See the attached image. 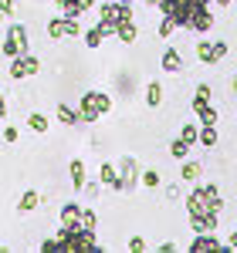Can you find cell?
<instances>
[{
  "label": "cell",
  "mask_w": 237,
  "mask_h": 253,
  "mask_svg": "<svg viewBox=\"0 0 237 253\" xmlns=\"http://www.w3.org/2000/svg\"><path fill=\"white\" fill-rule=\"evenodd\" d=\"M136 186H142V172H139V162L132 156H122L118 159V189L132 193Z\"/></svg>",
  "instance_id": "4"
},
{
  "label": "cell",
  "mask_w": 237,
  "mask_h": 253,
  "mask_svg": "<svg viewBox=\"0 0 237 253\" xmlns=\"http://www.w3.org/2000/svg\"><path fill=\"white\" fill-rule=\"evenodd\" d=\"M163 71H166V75H179V71H183V58H179L177 47H166V51H163Z\"/></svg>",
  "instance_id": "10"
},
{
  "label": "cell",
  "mask_w": 237,
  "mask_h": 253,
  "mask_svg": "<svg viewBox=\"0 0 237 253\" xmlns=\"http://www.w3.org/2000/svg\"><path fill=\"white\" fill-rule=\"evenodd\" d=\"M109 108H112V98L105 95V91H85V95H81V105H78V125L99 122Z\"/></svg>",
  "instance_id": "3"
},
{
  "label": "cell",
  "mask_w": 237,
  "mask_h": 253,
  "mask_svg": "<svg viewBox=\"0 0 237 253\" xmlns=\"http://www.w3.org/2000/svg\"><path fill=\"white\" fill-rule=\"evenodd\" d=\"M197 58L203 64H214V44H197Z\"/></svg>",
  "instance_id": "26"
},
{
  "label": "cell",
  "mask_w": 237,
  "mask_h": 253,
  "mask_svg": "<svg viewBox=\"0 0 237 253\" xmlns=\"http://www.w3.org/2000/svg\"><path fill=\"white\" fill-rule=\"evenodd\" d=\"M3 142H17V128H14V125L3 128Z\"/></svg>",
  "instance_id": "33"
},
{
  "label": "cell",
  "mask_w": 237,
  "mask_h": 253,
  "mask_svg": "<svg viewBox=\"0 0 237 253\" xmlns=\"http://www.w3.org/2000/svg\"><path fill=\"white\" fill-rule=\"evenodd\" d=\"M170 156L177 159V162H183V159L190 156V142H183V138H173V142H170Z\"/></svg>",
  "instance_id": "20"
},
{
  "label": "cell",
  "mask_w": 237,
  "mask_h": 253,
  "mask_svg": "<svg viewBox=\"0 0 237 253\" xmlns=\"http://www.w3.org/2000/svg\"><path fill=\"white\" fill-rule=\"evenodd\" d=\"M58 122L61 125H78V112H71L68 105H58Z\"/></svg>",
  "instance_id": "23"
},
{
  "label": "cell",
  "mask_w": 237,
  "mask_h": 253,
  "mask_svg": "<svg viewBox=\"0 0 237 253\" xmlns=\"http://www.w3.org/2000/svg\"><path fill=\"white\" fill-rule=\"evenodd\" d=\"M200 193L207 196V199H210V206H214V210H217V213H220V206H224V199H220L217 186H214V182H210V186H200Z\"/></svg>",
  "instance_id": "22"
},
{
  "label": "cell",
  "mask_w": 237,
  "mask_h": 253,
  "mask_svg": "<svg viewBox=\"0 0 237 253\" xmlns=\"http://www.w3.org/2000/svg\"><path fill=\"white\" fill-rule=\"evenodd\" d=\"M78 219H81V206L78 203L61 206V226H78Z\"/></svg>",
  "instance_id": "12"
},
{
  "label": "cell",
  "mask_w": 237,
  "mask_h": 253,
  "mask_svg": "<svg viewBox=\"0 0 237 253\" xmlns=\"http://www.w3.org/2000/svg\"><path fill=\"white\" fill-rule=\"evenodd\" d=\"M220 243H217V236L214 233H200L197 240H193V243H190V250L193 253H203V250H217Z\"/></svg>",
  "instance_id": "15"
},
{
  "label": "cell",
  "mask_w": 237,
  "mask_h": 253,
  "mask_svg": "<svg viewBox=\"0 0 237 253\" xmlns=\"http://www.w3.org/2000/svg\"><path fill=\"white\" fill-rule=\"evenodd\" d=\"M122 3H132V0H122Z\"/></svg>",
  "instance_id": "40"
},
{
  "label": "cell",
  "mask_w": 237,
  "mask_h": 253,
  "mask_svg": "<svg viewBox=\"0 0 237 253\" xmlns=\"http://www.w3.org/2000/svg\"><path fill=\"white\" fill-rule=\"evenodd\" d=\"M7 115V101H3V91H0V118Z\"/></svg>",
  "instance_id": "36"
},
{
  "label": "cell",
  "mask_w": 237,
  "mask_h": 253,
  "mask_svg": "<svg viewBox=\"0 0 237 253\" xmlns=\"http://www.w3.org/2000/svg\"><path fill=\"white\" fill-rule=\"evenodd\" d=\"M48 38H55V41L68 38V17H64V14H61V17H51V20H48Z\"/></svg>",
  "instance_id": "11"
},
{
  "label": "cell",
  "mask_w": 237,
  "mask_h": 253,
  "mask_svg": "<svg viewBox=\"0 0 237 253\" xmlns=\"http://www.w3.org/2000/svg\"><path fill=\"white\" fill-rule=\"evenodd\" d=\"M173 27H177V20H173V17H163V24H159V38H170V34H173Z\"/></svg>",
  "instance_id": "30"
},
{
  "label": "cell",
  "mask_w": 237,
  "mask_h": 253,
  "mask_svg": "<svg viewBox=\"0 0 237 253\" xmlns=\"http://www.w3.org/2000/svg\"><path fill=\"white\" fill-rule=\"evenodd\" d=\"M78 226H81V230H88V233H95V213H92V210H81Z\"/></svg>",
  "instance_id": "25"
},
{
  "label": "cell",
  "mask_w": 237,
  "mask_h": 253,
  "mask_svg": "<svg viewBox=\"0 0 237 253\" xmlns=\"http://www.w3.org/2000/svg\"><path fill=\"white\" fill-rule=\"evenodd\" d=\"M190 223H193L197 233H214V230H217V210H207V213L190 216Z\"/></svg>",
  "instance_id": "8"
},
{
  "label": "cell",
  "mask_w": 237,
  "mask_h": 253,
  "mask_svg": "<svg viewBox=\"0 0 237 253\" xmlns=\"http://www.w3.org/2000/svg\"><path fill=\"white\" fill-rule=\"evenodd\" d=\"M142 186H149V189H156V186H159V172H156V169L142 172Z\"/></svg>",
  "instance_id": "29"
},
{
  "label": "cell",
  "mask_w": 237,
  "mask_h": 253,
  "mask_svg": "<svg viewBox=\"0 0 237 253\" xmlns=\"http://www.w3.org/2000/svg\"><path fill=\"white\" fill-rule=\"evenodd\" d=\"M193 112H197L200 125H217V112L210 108V101H207V95H197V98H193Z\"/></svg>",
  "instance_id": "7"
},
{
  "label": "cell",
  "mask_w": 237,
  "mask_h": 253,
  "mask_svg": "<svg viewBox=\"0 0 237 253\" xmlns=\"http://www.w3.org/2000/svg\"><path fill=\"white\" fill-rule=\"evenodd\" d=\"M3 54H7V58L27 54V27H24V24H10V27H7V38H3Z\"/></svg>",
  "instance_id": "5"
},
{
  "label": "cell",
  "mask_w": 237,
  "mask_h": 253,
  "mask_svg": "<svg viewBox=\"0 0 237 253\" xmlns=\"http://www.w3.org/2000/svg\"><path fill=\"white\" fill-rule=\"evenodd\" d=\"M99 179L105 182V186H112V189H118V169H116V166H109V162H102V169H99Z\"/></svg>",
  "instance_id": "17"
},
{
  "label": "cell",
  "mask_w": 237,
  "mask_h": 253,
  "mask_svg": "<svg viewBox=\"0 0 237 253\" xmlns=\"http://www.w3.org/2000/svg\"><path fill=\"white\" fill-rule=\"evenodd\" d=\"M200 175H203V166H200V162H193V159H183V172H179V179L193 182V179H200Z\"/></svg>",
  "instance_id": "16"
},
{
  "label": "cell",
  "mask_w": 237,
  "mask_h": 253,
  "mask_svg": "<svg viewBox=\"0 0 237 253\" xmlns=\"http://www.w3.org/2000/svg\"><path fill=\"white\" fill-rule=\"evenodd\" d=\"M27 125H31V132H38V135H44V132H48V118L41 115V112H34V115L27 118Z\"/></svg>",
  "instance_id": "24"
},
{
  "label": "cell",
  "mask_w": 237,
  "mask_h": 253,
  "mask_svg": "<svg viewBox=\"0 0 237 253\" xmlns=\"http://www.w3.org/2000/svg\"><path fill=\"white\" fill-rule=\"evenodd\" d=\"M149 7H159L163 17H173L177 27H190V31H210L214 17H210V0H146Z\"/></svg>",
  "instance_id": "1"
},
{
  "label": "cell",
  "mask_w": 237,
  "mask_h": 253,
  "mask_svg": "<svg viewBox=\"0 0 237 253\" xmlns=\"http://www.w3.org/2000/svg\"><path fill=\"white\" fill-rule=\"evenodd\" d=\"M214 3H220V7H224V3H231V0H214Z\"/></svg>",
  "instance_id": "38"
},
{
  "label": "cell",
  "mask_w": 237,
  "mask_h": 253,
  "mask_svg": "<svg viewBox=\"0 0 237 253\" xmlns=\"http://www.w3.org/2000/svg\"><path fill=\"white\" fill-rule=\"evenodd\" d=\"M179 138L193 145V142H200V128H197V125H183V135H179Z\"/></svg>",
  "instance_id": "28"
},
{
  "label": "cell",
  "mask_w": 237,
  "mask_h": 253,
  "mask_svg": "<svg viewBox=\"0 0 237 253\" xmlns=\"http://www.w3.org/2000/svg\"><path fill=\"white\" fill-rule=\"evenodd\" d=\"M227 58V41H214V61Z\"/></svg>",
  "instance_id": "31"
},
{
  "label": "cell",
  "mask_w": 237,
  "mask_h": 253,
  "mask_svg": "<svg viewBox=\"0 0 237 253\" xmlns=\"http://www.w3.org/2000/svg\"><path fill=\"white\" fill-rule=\"evenodd\" d=\"M116 38L122 41V44H132V41H136V24H132V17L116 24Z\"/></svg>",
  "instance_id": "13"
},
{
  "label": "cell",
  "mask_w": 237,
  "mask_h": 253,
  "mask_svg": "<svg viewBox=\"0 0 237 253\" xmlns=\"http://www.w3.org/2000/svg\"><path fill=\"white\" fill-rule=\"evenodd\" d=\"M68 172H71V182H75V189H85V182H88V175H85V162H81V159H71V166H68Z\"/></svg>",
  "instance_id": "14"
},
{
  "label": "cell",
  "mask_w": 237,
  "mask_h": 253,
  "mask_svg": "<svg viewBox=\"0 0 237 253\" xmlns=\"http://www.w3.org/2000/svg\"><path fill=\"white\" fill-rule=\"evenodd\" d=\"M0 10H3L7 17H14V0H0Z\"/></svg>",
  "instance_id": "34"
},
{
  "label": "cell",
  "mask_w": 237,
  "mask_h": 253,
  "mask_svg": "<svg viewBox=\"0 0 237 253\" xmlns=\"http://www.w3.org/2000/svg\"><path fill=\"white\" fill-rule=\"evenodd\" d=\"M38 203H41V196L34 193V189H27V193L20 196V203H17V210L20 213H31V210H38Z\"/></svg>",
  "instance_id": "19"
},
{
  "label": "cell",
  "mask_w": 237,
  "mask_h": 253,
  "mask_svg": "<svg viewBox=\"0 0 237 253\" xmlns=\"http://www.w3.org/2000/svg\"><path fill=\"white\" fill-rule=\"evenodd\" d=\"M159 101H163V84H159V81H149V84H146V105L156 108Z\"/></svg>",
  "instance_id": "18"
},
{
  "label": "cell",
  "mask_w": 237,
  "mask_h": 253,
  "mask_svg": "<svg viewBox=\"0 0 237 253\" xmlns=\"http://www.w3.org/2000/svg\"><path fill=\"white\" fill-rule=\"evenodd\" d=\"M129 250L142 253V250H146V240H142V236H132V240H129Z\"/></svg>",
  "instance_id": "32"
},
{
  "label": "cell",
  "mask_w": 237,
  "mask_h": 253,
  "mask_svg": "<svg viewBox=\"0 0 237 253\" xmlns=\"http://www.w3.org/2000/svg\"><path fill=\"white\" fill-rule=\"evenodd\" d=\"M102 38H105V34H102V27L95 24V27H92V31L85 34V44H88V47H99V44H102Z\"/></svg>",
  "instance_id": "27"
},
{
  "label": "cell",
  "mask_w": 237,
  "mask_h": 253,
  "mask_svg": "<svg viewBox=\"0 0 237 253\" xmlns=\"http://www.w3.org/2000/svg\"><path fill=\"white\" fill-rule=\"evenodd\" d=\"M41 71V61L34 54H17V58H10V78H31V75H38Z\"/></svg>",
  "instance_id": "6"
},
{
  "label": "cell",
  "mask_w": 237,
  "mask_h": 253,
  "mask_svg": "<svg viewBox=\"0 0 237 253\" xmlns=\"http://www.w3.org/2000/svg\"><path fill=\"white\" fill-rule=\"evenodd\" d=\"M207 210H214V206H210V199L200 193V186H197L193 193L186 196V213H190V216H197V213H207Z\"/></svg>",
  "instance_id": "9"
},
{
  "label": "cell",
  "mask_w": 237,
  "mask_h": 253,
  "mask_svg": "<svg viewBox=\"0 0 237 253\" xmlns=\"http://www.w3.org/2000/svg\"><path fill=\"white\" fill-rule=\"evenodd\" d=\"M3 17H7V14H3V10H0V24H3Z\"/></svg>",
  "instance_id": "39"
},
{
  "label": "cell",
  "mask_w": 237,
  "mask_h": 253,
  "mask_svg": "<svg viewBox=\"0 0 237 253\" xmlns=\"http://www.w3.org/2000/svg\"><path fill=\"white\" fill-rule=\"evenodd\" d=\"M200 145L203 149H214L217 145V128L214 125H200Z\"/></svg>",
  "instance_id": "21"
},
{
  "label": "cell",
  "mask_w": 237,
  "mask_h": 253,
  "mask_svg": "<svg viewBox=\"0 0 237 253\" xmlns=\"http://www.w3.org/2000/svg\"><path fill=\"white\" fill-rule=\"evenodd\" d=\"M227 247H231V250H237V230L231 233V240H227Z\"/></svg>",
  "instance_id": "35"
},
{
  "label": "cell",
  "mask_w": 237,
  "mask_h": 253,
  "mask_svg": "<svg viewBox=\"0 0 237 253\" xmlns=\"http://www.w3.org/2000/svg\"><path fill=\"white\" fill-rule=\"evenodd\" d=\"M41 250H99V240L81 226H61V233L55 240H44Z\"/></svg>",
  "instance_id": "2"
},
{
  "label": "cell",
  "mask_w": 237,
  "mask_h": 253,
  "mask_svg": "<svg viewBox=\"0 0 237 253\" xmlns=\"http://www.w3.org/2000/svg\"><path fill=\"white\" fill-rule=\"evenodd\" d=\"M231 88H234V95H237V78H234V81H231Z\"/></svg>",
  "instance_id": "37"
}]
</instances>
